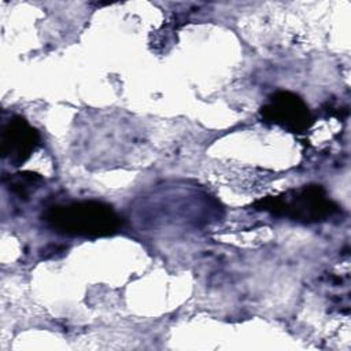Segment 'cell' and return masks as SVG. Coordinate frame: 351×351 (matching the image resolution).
<instances>
[{
    "label": "cell",
    "mask_w": 351,
    "mask_h": 351,
    "mask_svg": "<svg viewBox=\"0 0 351 351\" xmlns=\"http://www.w3.org/2000/svg\"><path fill=\"white\" fill-rule=\"evenodd\" d=\"M43 218L55 232L74 237L111 236L121 226V218L112 207L97 200L51 206Z\"/></svg>",
    "instance_id": "6da1fadb"
},
{
    "label": "cell",
    "mask_w": 351,
    "mask_h": 351,
    "mask_svg": "<svg viewBox=\"0 0 351 351\" xmlns=\"http://www.w3.org/2000/svg\"><path fill=\"white\" fill-rule=\"evenodd\" d=\"M254 206L256 210L287 217L300 223L322 222L339 211V206L328 197L321 185H304L278 196H267Z\"/></svg>",
    "instance_id": "7a4b0ae2"
},
{
    "label": "cell",
    "mask_w": 351,
    "mask_h": 351,
    "mask_svg": "<svg viewBox=\"0 0 351 351\" xmlns=\"http://www.w3.org/2000/svg\"><path fill=\"white\" fill-rule=\"evenodd\" d=\"M262 118L292 133H303L313 123L307 104L296 93L278 90L269 96V101L261 108Z\"/></svg>",
    "instance_id": "3957f363"
},
{
    "label": "cell",
    "mask_w": 351,
    "mask_h": 351,
    "mask_svg": "<svg viewBox=\"0 0 351 351\" xmlns=\"http://www.w3.org/2000/svg\"><path fill=\"white\" fill-rule=\"evenodd\" d=\"M1 155L14 166L25 163L40 144V133L22 117L11 118L1 130Z\"/></svg>",
    "instance_id": "277c9868"
},
{
    "label": "cell",
    "mask_w": 351,
    "mask_h": 351,
    "mask_svg": "<svg viewBox=\"0 0 351 351\" xmlns=\"http://www.w3.org/2000/svg\"><path fill=\"white\" fill-rule=\"evenodd\" d=\"M40 181V177L34 173H22L11 182V189L19 196H26L33 185Z\"/></svg>",
    "instance_id": "5b68a950"
}]
</instances>
